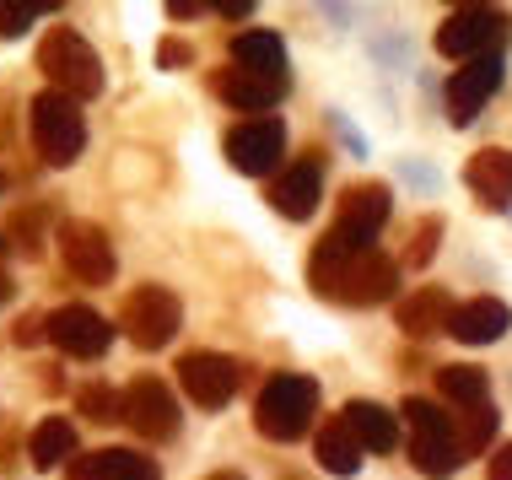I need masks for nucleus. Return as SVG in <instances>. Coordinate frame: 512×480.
<instances>
[{
	"label": "nucleus",
	"mask_w": 512,
	"mask_h": 480,
	"mask_svg": "<svg viewBox=\"0 0 512 480\" xmlns=\"http://www.w3.org/2000/svg\"><path fill=\"white\" fill-rule=\"evenodd\" d=\"M308 286L329 303L345 308H378L399 292V265L383 249H345L335 232L308 254Z\"/></svg>",
	"instance_id": "1"
},
{
	"label": "nucleus",
	"mask_w": 512,
	"mask_h": 480,
	"mask_svg": "<svg viewBox=\"0 0 512 480\" xmlns=\"http://www.w3.org/2000/svg\"><path fill=\"white\" fill-rule=\"evenodd\" d=\"M399 421L410 427V464L421 470L426 480H453L464 470V443H459V427L453 416L442 410L437 400H421V394H405L399 405Z\"/></svg>",
	"instance_id": "2"
},
{
	"label": "nucleus",
	"mask_w": 512,
	"mask_h": 480,
	"mask_svg": "<svg viewBox=\"0 0 512 480\" xmlns=\"http://www.w3.org/2000/svg\"><path fill=\"white\" fill-rule=\"evenodd\" d=\"M38 71L49 76L54 92H65V98H76V103H87L103 92V60L76 27H49V33L38 38Z\"/></svg>",
	"instance_id": "3"
},
{
	"label": "nucleus",
	"mask_w": 512,
	"mask_h": 480,
	"mask_svg": "<svg viewBox=\"0 0 512 480\" xmlns=\"http://www.w3.org/2000/svg\"><path fill=\"white\" fill-rule=\"evenodd\" d=\"M318 416V378L308 373H275L254 400V427L270 443H297Z\"/></svg>",
	"instance_id": "4"
},
{
	"label": "nucleus",
	"mask_w": 512,
	"mask_h": 480,
	"mask_svg": "<svg viewBox=\"0 0 512 480\" xmlns=\"http://www.w3.org/2000/svg\"><path fill=\"white\" fill-rule=\"evenodd\" d=\"M27 125H33V146L49 168H71L87 146V119H81V103L65 98V92L44 87L33 103H27Z\"/></svg>",
	"instance_id": "5"
},
{
	"label": "nucleus",
	"mask_w": 512,
	"mask_h": 480,
	"mask_svg": "<svg viewBox=\"0 0 512 480\" xmlns=\"http://www.w3.org/2000/svg\"><path fill=\"white\" fill-rule=\"evenodd\" d=\"M507 38H512V17L502 6H459L437 27V54L442 60H459V65H475L486 54H502Z\"/></svg>",
	"instance_id": "6"
},
{
	"label": "nucleus",
	"mask_w": 512,
	"mask_h": 480,
	"mask_svg": "<svg viewBox=\"0 0 512 480\" xmlns=\"http://www.w3.org/2000/svg\"><path fill=\"white\" fill-rule=\"evenodd\" d=\"M119 329L135 340L141 351H162L178 340V329H184V303H178L173 286H135L130 297H124V313H119Z\"/></svg>",
	"instance_id": "7"
},
{
	"label": "nucleus",
	"mask_w": 512,
	"mask_h": 480,
	"mask_svg": "<svg viewBox=\"0 0 512 480\" xmlns=\"http://www.w3.org/2000/svg\"><path fill=\"white\" fill-rule=\"evenodd\" d=\"M389 211H394L389 184L362 178V184H351V189L340 195L335 227H329V232H335L345 249H372V243H378V232H383V222H389Z\"/></svg>",
	"instance_id": "8"
},
{
	"label": "nucleus",
	"mask_w": 512,
	"mask_h": 480,
	"mask_svg": "<svg viewBox=\"0 0 512 480\" xmlns=\"http://www.w3.org/2000/svg\"><path fill=\"white\" fill-rule=\"evenodd\" d=\"M54 243H60V259L65 270L81 281V286H108L119 276V254H114V238L98 227V222H60L54 232Z\"/></svg>",
	"instance_id": "9"
},
{
	"label": "nucleus",
	"mask_w": 512,
	"mask_h": 480,
	"mask_svg": "<svg viewBox=\"0 0 512 480\" xmlns=\"http://www.w3.org/2000/svg\"><path fill=\"white\" fill-rule=\"evenodd\" d=\"M44 340L60 356H76V362H98V356L114 346V324L103 319L98 308L87 303H65L44 319Z\"/></svg>",
	"instance_id": "10"
},
{
	"label": "nucleus",
	"mask_w": 512,
	"mask_h": 480,
	"mask_svg": "<svg viewBox=\"0 0 512 480\" xmlns=\"http://www.w3.org/2000/svg\"><path fill=\"white\" fill-rule=\"evenodd\" d=\"M502 81H507V60H502V54H486V60H475V65H459V71L448 76V87H442L448 125H453V130L475 125L480 108H486L496 92H502Z\"/></svg>",
	"instance_id": "11"
},
{
	"label": "nucleus",
	"mask_w": 512,
	"mask_h": 480,
	"mask_svg": "<svg viewBox=\"0 0 512 480\" xmlns=\"http://www.w3.org/2000/svg\"><path fill=\"white\" fill-rule=\"evenodd\" d=\"M221 152H227V162L243 178H265V173L281 168V157H286V125H281V119H243V125L227 130Z\"/></svg>",
	"instance_id": "12"
},
{
	"label": "nucleus",
	"mask_w": 512,
	"mask_h": 480,
	"mask_svg": "<svg viewBox=\"0 0 512 480\" xmlns=\"http://www.w3.org/2000/svg\"><path fill=\"white\" fill-rule=\"evenodd\" d=\"M238 362L232 356H221V351H189V356H178V383H184V394L195 400L200 410H221L238 394Z\"/></svg>",
	"instance_id": "13"
},
{
	"label": "nucleus",
	"mask_w": 512,
	"mask_h": 480,
	"mask_svg": "<svg viewBox=\"0 0 512 480\" xmlns=\"http://www.w3.org/2000/svg\"><path fill=\"white\" fill-rule=\"evenodd\" d=\"M124 421H130L135 437H146V443H168V437H178L173 389L162 378H135L130 389H124Z\"/></svg>",
	"instance_id": "14"
},
{
	"label": "nucleus",
	"mask_w": 512,
	"mask_h": 480,
	"mask_svg": "<svg viewBox=\"0 0 512 480\" xmlns=\"http://www.w3.org/2000/svg\"><path fill=\"white\" fill-rule=\"evenodd\" d=\"M453 313H459V303H453L448 286H415L410 297L394 303V324L405 329L410 340H432V335H448Z\"/></svg>",
	"instance_id": "15"
},
{
	"label": "nucleus",
	"mask_w": 512,
	"mask_h": 480,
	"mask_svg": "<svg viewBox=\"0 0 512 480\" xmlns=\"http://www.w3.org/2000/svg\"><path fill=\"white\" fill-rule=\"evenodd\" d=\"M318 200H324V168H318V157H297L270 189L275 216H286V222H308L318 211Z\"/></svg>",
	"instance_id": "16"
},
{
	"label": "nucleus",
	"mask_w": 512,
	"mask_h": 480,
	"mask_svg": "<svg viewBox=\"0 0 512 480\" xmlns=\"http://www.w3.org/2000/svg\"><path fill=\"white\" fill-rule=\"evenodd\" d=\"M464 184L486 211H512V152L507 146H486L464 162Z\"/></svg>",
	"instance_id": "17"
},
{
	"label": "nucleus",
	"mask_w": 512,
	"mask_h": 480,
	"mask_svg": "<svg viewBox=\"0 0 512 480\" xmlns=\"http://www.w3.org/2000/svg\"><path fill=\"white\" fill-rule=\"evenodd\" d=\"M232 65L259 81H275V87H292V76H286V44L270 27H248V33L232 38Z\"/></svg>",
	"instance_id": "18"
},
{
	"label": "nucleus",
	"mask_w": 512,
	"mask_h": 480,
	"mask_svg": "<svg viewBox=\"0 0 512 480\" xmlns=\"http://www.w3.org/2000/svg\"><path fill=\"white\" fill-rule=\"evenodd\" d=\"M507 329H512V308L502 297H469V303H459V313H453L448 335L459 340V346H496V340H507Z\"/></svg>",
	"instance_id": "19"
},
{
	"label": "nucleus",
	"mask_w": 512,
	"mask_h": 480,
	"mask_svg": "<svg viewBox=\"0 0 512 480\" xmlns=\"http://www.w3.org/2000/svg\"><path fill=\"white\" fill-rule=\"evenodd\" d=\"M71 480H162V470L141 448H98L71 464Z\"/></svg>",
	"instance_id": "20"
},
{
	"label": "nucleus",
	"mask_w": 512,
	"mask_h": 480,
	"mask_svg": "<svg viewBox=\"0 0 512 480\" xmlns=\"http://www.w3.org/2000/svg\"><path fill=\"white\" fill-rule=\"evenodd\" d=\"M211 92L227 108H238V114H259V119H270V108L286 98V87H275V81H259V76H248V71H216L211 76Z\"/></svg>",
	"instance_id": "21"
},
{
	"label": "nucleus",
	"mask_w": 512,
	"mask_h": 480,
	"mask_svg": "<svg viewBox=\"0 0 512 480\" xmlns=\"http://www.w3.org/2000/svg\"><path fill=\"white\" fill-rule=\"evenodd\" d=\"M362 454H367V448L356 443V432H351V421H345V416H329L324 427H318V437H313V459H318V470H324V475L351 480L356 470H362Z\"/></svg>",
	"instance_id": "22"
},
{
	"label": "nucleus",
	"mask_w": 512,
	"mask_h": 480,
	"mask_svg": "<svg viewBox=\"0 0 512 480\" xmlns=\"http://www.w3.org/2000/svg\"><path fill=\"white\" fill-rule=\"evenodd\" d=\"M340 416L351 421L356 443H362L367 454H394V448H399V416H394L389 405H378V400H351Z\"/></svg>",
	"instance_id": "23"
},
{
	"label": "nucleus",
	"mask_w": 512,
	"mask_h": 480,
	"mask_svg": "<svg viewBox=\"0 0 512 480\" xmlns=\"http://www.w3.org/2000/svg\"><path fill=\"white\" fill-rule=\"evenodd\" d=\"M437 394L459 410H480V405H491V373L475 362H448V367H437Z\"/></svg>",
	"instance_id": "24"
},
{
	"label": "nucleus",
	"mask_w": 512,
	"mask_h": 480,
	"mask_svg": "<svg viewBox=\"0 0 512 480\" xmlns=\"http://www.w3.org/2000/svg\"><path fill=\"white\" fill-rule=\"evenodd\" d=\"M27 454H33V470H60V464H76V427L65 416H44L33 427Z\"/></svg>",
	"instance_id": "25"
},
{
	"label": "nucleus",
	"mask_w": 512,
	"mask_h": 480,
	"mask_svg": "<svg viewBox=\"0 0 512 480\" xmlns=\"http://www.w3.org/2000/svg\"><path fill=\"white\" fill-rule=\"evenodd\" d=\"M76 410L87 421H103V427H108V421H124V394L108 389V383H81V389H76Z\"/></svg>",
	"instance_id": "26"
},
{
	"label": "nucleus",
	"mask_w": 512,
	"mask_h": 480,
	"mask_svg": "<svg viewBox=\"0 0 512 480\" xmlns=\"http://www.w3.org/2000/svg\"><path fill=\"white\" fill-rule=\"evenodd\" d=\"M496 410L491 405H480V410H469L464 416V432H459V443H464V459H475V454H486V448L496 443Z\"/></svg>",
	"instance_id": "27"
},
{
	"label": "nucleus",
	"mask_w": 512,
	"mask_h": 480,
	"mask_svg": "<svg viewBox=\"0 0 512 480\" xmlns=\"http://www.w3.org/2000/svg\"><path fill=\"white\" fill-rule=\"evenodd\" d=\"M437 243H442V216H421L410 232V249H405V265L410 270H426L437 259Z\"/></svg>",
	"instance_id": "28"
},
{
	"label": "nucleus",
	"mask_w": 512,
	"mask_h": 480,
	"mask_svg": "<svg viewBox=\"0 0 512 480\" xmlns=\"http://www.w3.org/2000/svg\"><path fill=\"white\" fill-rule=\"evenodd\" d=\"M399 184H410V189H421V195H437L442 189V173L432 168V162H421V157H399Z\"/></svg>",
	"instance_id": "29"
},
{
	"label": "nucleus",
	"mask_w": 512,
	"mask_h": 480,
	"mask_svg": "<svg viewBox=\"0 0 512 480\" xmlns=\"http://www.w3.org/2000/svg\"><path fill=\"white\" fill-rule=\"evenodd\" d=\"M33 11H38V6H6V0H0V38L27 33V27H33Z\"/></svg>",
	"instance_id": "30"
},
{
	"label": "nucleus",
	"mask_w": 512,
	"mask_h": 480,
	"mask_svg": "<svg viewBox=\"0 0 512 480\" xmlns=\"http://www.w3.org/2000/svg\"><path fill=\"white\" fill-rule=\"evenodd\" d=\"M329 130H335L340 141H345V152H351V157H367V141H362V135L351 130V119H345L340 108H329Z\"/></svg>",
	"instance_id": "31"
},
{
	"label": "nucleus",
	"mask_w": 512,
	"mask_h": 480,
	"mask_svg": "<svg viewBox=\"0 0 512 480\" xmlns=\"http://www.w3.org/2000/svg\"><path fill=\"white\" fill-rule=\"evenodd\" d=\"M157 60H162V71H178V65H195V49H189V44H178V38H162Z\"/></svg>",
	"instance_id": "32"
},
{
	"label": "nucleus",
	"mask_w": 512,
	"mask_h": 480,
	"mask_svg": "<svg viewBox=\"0 0 512 480\" xmlns=\"http://www.w3.org/2000/svg\"><path fill=\"white\" fill-rule=\"evenodd\" d=\"M38 222H44V216H38V211H27V216H17V222H11V232H17V249L22 254H38Z\"/></svg>",
	"instance_id": "33"
},
{
	"label": "nucleus",
	"mask_w": 512,
	"mask_h": 480,
	"mask_svg": "<svg viewBox=\"0 0 512 480\" xmlns=\"http://www.w3.org/2000/svg\"><path fill=\"white\" fill-rule=\"evenodd\" d=\"M486 480H512V443H496V448H491Z\"/></svg>",
	"instance_id": "34"
},
{
	"label": "nucleus",
	"mask_w": 512,
	"mask_h": 480,
	"mask_svg": "<svg viewBox=\"0 0 512 480\" xmlns=\"http://www.w3.org/2000/svg\"><path fill=\"white\" fill-rule=\"evenodd\" d=\"M372 54H378V60H389V65H405V38H378V44H372Z\"/></svg>",
	"instance_id": "35"
},
{
	"label": "nucleus",
	"mask_w": 512,
	"mask_h": 480,
	"mask_svg": "<svg viewBox=\"0 0 512 480\" xmlns=\"http://www.w3.org/2000/svg\"><path fill=\"white\" fill-rule=\"evenodd\" d=\"M221 17H232V22H238V17H248V11H254V0H221Z\"/></svg>",
	"instance_id": "36"
},
{
	"label": "nucleus",
	"mask_w": 512,
	"mask_h": 480,
	"mask_svg": "<svg viewBox=\"0 0 512 480\" xmlns=\"http://www.w3.org/2000/svg\"><path fill=\"white\" fill-rule=\"evenodd\" d=\"M38 335H44V324H38V319H27V324H17V346H33Z\"/></svg>",
	"instance_id": "37"
},
{
	"label": "nucleus",
	"mask_w": 512,
	"mask_h": 480,
	"mask_svg": "<svg viewBox=\"0 0 512 480\" xmlns=\"http://www.w3.org/2000/svg\"><path fill=\"white\" fill-rule=\"evenodd\" d=\"M195 11H200L195 0H173V6H168V17H178V22H184V17H195Z\"/></svg>",
	"instance_id": "38"
},
{
	"label": "nucleus",
	"mask_w": 512,
	"mask_h": 480,
	"mask_svg": "<svg viewBox=\"0 0 512 480\" xmlns=\"http://www.w3.org/2000/svg\"><path fill=\"white\" fill-rule=\"evenodd\" d=\"M0 303H11V276L0 270Z\"/></svg>",
	"instance_id": "39"
},
{
	"label": "nucleus",
	"mask_w": 512,
	"mask_h": 480,
	"mask_svg": "<svg viewBox=\"0 0 512 480\" xmlns=\"http://www.w3.org/2000/svg\"><path fill=\"white\" fill-rule=\"evenodd\" d=\"M205 480H243L238 470H216V475H205Z\"/></svg>",
	"instance_id": "40"
},
{
	"label": "nucleus",
	"mask_w": 512,
	"mask_h": 480,
	"mask_svg": "<svg viewBox=\"0 0 512 480\" xmlns=\"http://www.w3.org/2000/svg\"><path fill=\"white\" fill-rule=\"evenodd\" d=\"M0 195H6V173H0Z\"/></svg>",
	"instance_id": "41"
}]
</instances>
